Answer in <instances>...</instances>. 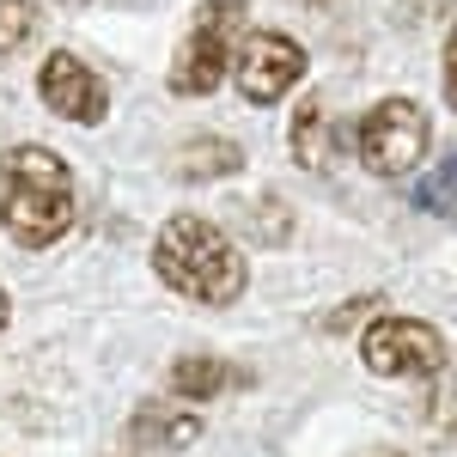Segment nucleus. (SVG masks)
Listing matches in <instances>:
<instances>
[{"instance_id": "nucleus-1", "label": "nucleus", "mask_w": 457, "mask_h": 457, "mask_svg": "<svg viewBox=\"0 0 457 457\" xmlns=\"http://www.w3.org/2000/svg\"><path fill=\"white\" fill-rule=\"evenodd\" d=\"M153 275L171 287L177 299L208 305V312L238 305L250 287L245 250L232 245L213 220H202V213H171L159 226V238H153Z\"/></svg>"}, {"instance_id": "nucleus-2", "label": "nucleus", "mask_w": 457, "mask_h": 457, "mask_svg": "<svg viewBox=\"0 0 457 457\" xmlns=\"http://www.w3.org/2000/svg\"><path fill=\"white\" fill-rule=\"evenodd\" d=\"M0 226L19 250H49L73 232V171L49 146L0 153Z\"/></svg>"}, {"instance_id": "nucleus-3", "label": "nucleus", "mask_w": 457, "mask_h": 457, "mask_svg": "<svg viewBox=\"0 0 457 457\" xmlns=\"http://www.w3.org/2000/svg\"><path fill=\"white\" fill-rule=\"evenodd\" d=\"M245 25H250V6L245 0H202L189 31L177 43V62H171V86L177 98H208L213 86L226 79L238 43H245Z\"/></svg>"}, {"instance_id": "nucleus-4", "label": "nucleus", "mask_w": 457, "mask_h": 457, "mask_svg": "<svg viewBox=\"0 0 457 457\" xmlns=\"http://www.w3.org/2000/svg\"><path fill=\"white\" fill-rule=\"evenodd\" d=\"M427 146H433V129H427V110L415 98H385L353 129V153L372 177H409L427 159Z\"/></svg>"}, {"instance_id": "nucleus-5", "label": "nucleus", "mask_w": 457, "mask_h": 457, "mask_svg": "<svg viewBox=\"0 0 457 457\" xmlns=\"http://www.w3.org/2000/svg\"><path fill=\"white\" fill-rule=\"evenodd\" d=\"M360 360L372 378H439L445 372V336L427 317H372L360 336Z\"/></svg>"}, {"instance_id": "nucleus-6", "label": "nucleus", "mask_w": 457, "mask_h": 457, "mask_svg": "<svg viewBox=\"0 0 457 457\" xmlns=\"http://www.w3.org/2000/svg\"><path fill=\"white\" fill-rule=\"evenodd\" d=\"M238 92H245V104H281L287 92L305 79V49L293 43L287 31H245L238 43Z\"/></svg>"}, {"instance_id": "nucleus-7", "label": "nucleus", "mask_w": 457, "mask_h": 457, "mask_svg": "<svg viewBox=\"0 0 457 457\" xmlns=\"http://www.w3.org/2000/svg\"><path fill=\"white\" fill-rule=\"evenodd\" d=\"M37 98L55 110L62 122H79V129H98V122L110 116V92H104V79L86 68L79 55H68V49L43 55V73H37Z\"/></svg>"}, {"instance_id": "nucleus-8", "label": "nucleus", "mask_w": 457, "mask_h": 457, "mask_svg": "<svg viewBox=\"0 0 457 457\" xmlns=\"http://www.w3.org/2000/svg\"><path fill=\"white\" fill-rule=\"evenodd\" d=\"M129 452L135 457H177L202 439V415L189 403H171V396H146L141 409L129 415Z\"/></svg>"}, {"instance_id": "nucleus-9", "label": "nucleus", "mask_w": 457, "mask_h": 457, "mask_svg": "<svg viewBox=\"0 0 457 457\" xmlns=\"http://www.w3.org/2000/svg\"><path fill=\"white\" fill-rule=\"evenodd\" d=\"M245 385H250V372L220 360V353H177L171 372H165V396L171 403H213V396L245 390Z\"/></svg>"}, {"instance_id": "nucleus-10", "label": "nucleus", "mask_w": 457, "mask_h": 457, "mask_svg": "<svg viewBox=\"0 0 457 457\" xmlns=\"http://www.w3.org/2000/svg\"><path fill=\"white\" fill-rule=\"evenodd\" d=\"M245 171V146L226 141V135H195V141L177 153V177L183 183H220V177Z\"/></svg>"}, {"instance_id": "nucleus-11", "label": "nucleus", "mask_w": 457, "mask_h": 457, "mask_svg": "<svg viewBox=\"0 0 457 457\" xmlns=\"http://www.w3.org/2000/svg\"><path fill=\"white\" fill-rule=\"evenodd\" d=\"M287 146H293V159L305 165V171H329L336 165V129H329V116L317 98L293 110V129H287Z\"/></svg>"}, {"instance_id": "nucleus-12", "label": "nucleus", "mask_w": 457, "mask_h": 457, "mask_svg": "<svg viewBox=\"0 0 457 457\" xmlns=\"http://www.w3.org/2000/svg\"><path fill=\"white\" fill-rule=\"evenodd\" d=\"M409 202L421 213H433V220H445V226H457V146L433 165L427 177H415V189H409Z\"/></svg>"}, {"instance_id": "nucleus-13", "label": "nucleus", "mask_w": 457, "mask_h": 457, "mask_svg": "<svg viewBox=\"0 0 457 457\" xmlns=\"http://www.w3.org/2000/svg\"><path fill=\"white\" fill-rule=\"evenodd\" d=\"M37 43V0H0V62Z\"/></svg>"}, {"instance_id": "nucleus-14", "label": "nucleus", "mask_w": 457, "mask_h": 457, "mask_svg": "<svg viewBox=\"0 0 457 457\" xmlns=\"http://www.w3.org/2000/svg\"><path fill=\"white\" fill-rule=\"evenodd\" d=\"M366 312H378V293H360V299H348V305H336V312H323V336H342V329H353Z\"/></svg>"}, {"instance_id": "nucleus-15", "label": "nucleus", "mask_w": 457, "mask_h": 457, "mask_svg": "<svg viewBox=\"0 0 457 457\" xmlns=\"http://www.w3.org/2000/svg\"><path fill=\"white\" fill-rule=\"evenodd\" d=\"M396 12H403L409 25H439V19L452 12V0H396Z\"/></svg>"}, {"instance_id": "nucleus-16", "label": "nucleus", "mask_w": 457, "mask_h": 457, "mask_svg": "<svg viewBox=\"0 0 457 457\" xmlns=\"http://www.w3.org/2000/svg\"><path fill=\"white\" fill-rule=\"evenodd\" d=\"M439 73H445V79H439V86H445V104L457 110V31L445 37V55H439Z\"/></svg>"}, {"instance_id": "nucleus-17", "label": "nucleus", "mask_w": 457, "mask_h": 457, "mask_svg": "<svg viewBox=\"0 0 457 457\" xmlns=\"http://www.w3.org/2000/svg\"><path fill=\"white\" fill-rule=\"evenodd\" d=\"M12 323V299H6V281H0V329Z\"/></svg>"}, {"instance_id": "nucleus-18", "label": "nucleus", "mask_w": 457, "mask_h": 457, "mask_svg": "<svg viewBox=\"0 0 457 457\" xmlns=\"http://www.w3.org/2000/svg\"><path fill=\"white\" fill-rule=\"evenodd\" d=\"M360 457H409V452H390V445H378V452H360Z\"/></svg>"}, {"instance_id": "nucleus-19", "label": "nucleus", "mask_w": 457, "mask_h": 457, "mask_svg": "<svg viewBox=\"0 0 457 457\" xmlns=\"http://www.w3.org/2000/svg\"><path fill=\"white\" fill-rule=\"evenodd\" d=\"M55 6H86V0H55Z\"/></svg>"}, {"instance_id": "nucleus-20", "label": "nucleus", "mask_w": 457, "mask_h": 457, "mask_svg": "<svg viewBox=\"0 0 457 457\" xmlns=\"http://www.w3.org/2000/svg\"><path fill=\"white\" fill-rule=\"evenodd\" d=\"M317 6H323V0H317Z\"/></svg>"}]
</instances>
